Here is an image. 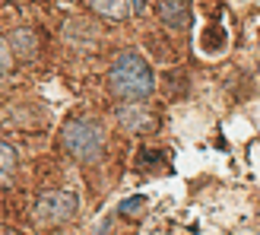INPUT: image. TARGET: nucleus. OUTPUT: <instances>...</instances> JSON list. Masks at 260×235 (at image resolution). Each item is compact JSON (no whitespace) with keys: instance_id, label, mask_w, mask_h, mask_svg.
<instances>
[{"instance_id":"obj_6","label":"nucleus","mask_w":260,"mask_h":235,"mask_svg":"<svg viewBox=\"0 0 260 235\" xmlns=\"http://www.w3.org/2000/svg\"><path fill=\"white\" fill-rule=\"evenodd\" d=\"M10 48H13V54H19L22 61H29V57H35L38 42H35V35L29 29H16L10 35Z\"/></svg>"},{"instance_id":"obj_5","label":"nucleus","mask_w":260,"mask_h":235,"mask_svg":"<svg viewBox=\"0 0 260 235\" xmlns=\"http://www.w3.org/2000/svg\"><path fill=\"white\" fill-rule=\"evenodd\" d=\"M118 121L124 130H130V134H146V130L155 127V118L140 105V102H134V105H121L118 108Z\"/></svg>"},{"instance_id":"obj_2","label":"nucleus","mask_w":260,"mask_h":235,"mask_svg":"<svg viewBox=\"0 0 260 235\" xmlns=\"http://www.w3.org/2000/svg\"><path fill=\"white\" fill-rule=\"evenodd\" d=\"M63 146L80 162H95V159H102V153H105V130L95 121L73 118V121L63 124Z\"/></svg>"},{"instance_id":"obj_11","label":"nucleus","mask_w":260,"mask_h":235,"mask_svg":"<svg viewBox=\"0 0 260 235\" xmlns=\"http://www.w3.org/2000/svg\"><path fill=\"white\" fill-rule=\"evenodd\" d=\"M130 10H134L137 16H143V10H146V0H130Z\"/></svg>"},{"instance_id":"obj_3","label":"nucleus","mask_w":260,"mask_h":235,"mask_svg":"<svg viewBox=\"0 0 260 235\" xmlns=\"http://www.w3.org/2000/svg\"><path fill=\"white\" fill-rule=\"evenodd\" d=\"M35 223L42 226H60L76 216V194L70 191H48L35 200Z\"/></svg>"},{"instance_id":"obj_10","label":"nucleus","mask_w":260,"mask_h":235,"mask_svg":"<svg viewBox=\"0 0 260 235\" xmlns=\"http://www.w3.org/2000/svg\"><path fill=\"white\" fill-rule=\"evenodd\" d=\"M10 64H13V48L7 45V38L0 35V73L10 70Z\"/></svg>"},{"instance_id":"obj_9","label":"nucleus","mask_w":260,"mask_h":235,"mask_svg":"<svg viewBox=\"0 0 260 235\" xmlns=\"http://www.w3.org/2000/svg\"><path fill=\"white\" fill-rule=\"evenodd\" d=\"M121 216H130V219H140L143 213H146V197H127L121 207H118Z\"/></svg>"},{"instance_id":"obj_7","label":"nucleus","mask_w":260,"mask_h":235,"mask_svg":"<svg viewBox=\"0 0 260 235\" xmlns=\"http://www.w3.org/2000/svg\"><path fill=\"white\" fill-rule=\"evenodd\" d=\"M92 4V10L99 13V16H105V19H124L130 16V0H89Z\"/></svg>"},{"instance_id":"obj_1","label":"nucleus","mask_w":260,"mask_h":235,"mask_svg":"<svg viewBox=\"0 0 260 235\" xmlns=\"http://www.w3.org/2000/svg\"><path fill=\"white\" fill-rule=\"evenodd\" d=\"M108 83H111L114 96H121L127 102H143V99L152 96L155 76H152V67L143 61V54H137V51H124V54L114 61V67L108 73Z\"/></svg>"},{"instance_id":"obj_4","label":"nucleus","mask_w":260,"mask_h":235,"mask_svg":"<svg viewBox=\"0 0 260 235\" xmlns=\"http://www.w3.org/2000/svg\"><path fill=\"white\" fill-rule=\"evenodd\" d=\"M155 13L159 19L175 32L190 29V4L187 0H155Z\"/></svg>"},{"instance_id":"obj_8","label":"nucleus","mask_w":260,"mask_h":235,"mask_svg":"<svg viewBox=\"0 0 260 235\" xmlns=\"http://www.w3.org/2000/svg\"><path fill=\"white\" fill-rule=\"evenodd\" d=\"M13 172H16V150L0 143V185H10Z\"/></svg>"}]
</instances>
